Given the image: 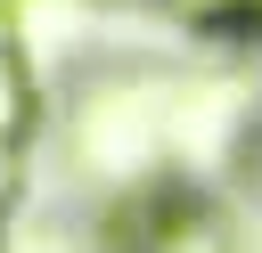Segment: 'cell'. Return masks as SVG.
I'll return each mask as SVG.
<instances>
[{
    "label": "cell",
    "instance_id": "1",
    "mask_svg": "<svg viewBox=\"0 0 262 253\" xmlns=\"http://www.w3.org/2000/svg\"><path fill=\"white\" fill-rule=\"evenodd\" d=\"M172 147V98L156 82H90V98H74V155L98 180H147L156 155Z\"/></svg>",
    "mask_w": 262,
    "mask_h": 253
},
{
    "label": "cell",
    "instance_id": "2",
    "mask_svg": "<svg viewBox=\"0 0 262 253\" xmlns=\"http://www.w3.org/2000/svg\"><path fill=\"white\" fill-rule=\"evenodd\" d=\"M41 122V65L16 49V33L0 24V155Z\"/></svg>",
    "mask_w": 262,
    "mask_h": 253
}]
</instances>
